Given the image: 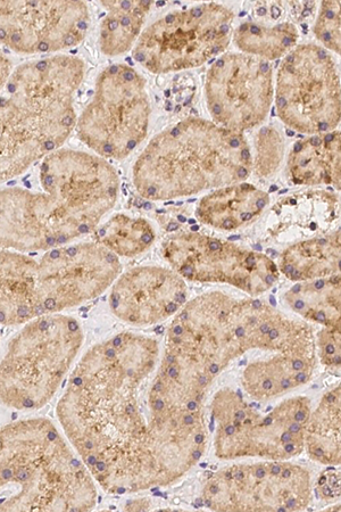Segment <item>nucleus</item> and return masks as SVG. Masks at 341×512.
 <instances>
[{"instance_id": "obj_30", "label": "nucleus", "mask_w": 341, "mask_h": 512, "mask_svg": "<svg viewBox=\"0 0 341 512\" xmlns=\"http://www.w3.org/2000/svg\"><path fill=\"white\" fill-rule=\"evenodd\" d=\"M316 358L332 373H339L341 366V326L322 327L315 334Z\"/></svg>"}, {"instance_id": "obj_33", "label": "nucleus", "mask_w": 341, "mask_h": 512, "mask_svg": "<svg viewBox=\"0 0 341 512\" xmlns=\"http://www.w3.org/2000/svg\"><path fill=\"white\" fill-rule=\"evenodd\" d=\"M152 501L148 498H140L137 500H132L126 503L123 510L126 511H146L153 510Z\"/></svg>"}, {"instance_id": "obj_5", "label": "nucleus", "mask_w": 341, "mask_h": 512, "mask_svg": "<svg viewBox=\"0 0 341 512\" xmlns=\"http://www.w3.org/2000/svg\"><path fill=\"white\" fill-rule=\"evenodd\" d=\"M252 175V148L244 134L213 121L187 118L163 130L133 165L137 193L163 202L243 183Z\"/></svg>"}, {"instance_id": "obj_31", "label": "nucleus", "mask_w": 341, "mask_h": 512, "mask_svg": "<svg viewBox=\"0 0 341 512\" xmlns=\"http://www.w3.org/2000/svg\"><path fill=\"white\" fill-rule=\"evenodd\" d=\"M313 495L320 501L337 503L340 500V470L337 472L334 467L324 470L313 484Z\"/></svg>"}, {"instance_id": "obj_21", "label": "nucleus", "mask_w": 341, "mask_h": 512, "mask_svg": "<svg viewBox=\"0 0 341 512\" xmlns=\"http://www.w3.org/2000/svg\"><path fill=\"white\" fill-rule=\"evenodd\" d=\"M287 177L296 186H332L340 191V131L324 132L298 140L288 155Z\"/></svg>"}, {"instance_id": "obj_10", "label": "nucleus", "mask_w": 341, "mask_h": 512, "mask_svg": "<svg viewBox=\"0 0 341 512\" xmlns=\"http://www.w3.org/2000/svg\"><path fill=\"white\" fill-rule=\"evenodd\" d=\"M274 102L280 120L301 134L337 130L341 97L334 57L320 45H297L279 66Z\"/></svg>"}, {"instance_id": "obj_8", "label": "nucleus", "mask_w": 341, "mask_h": 512, "mask_svg": "<svg viewBox=\"0 0 341 512\" xmlns=\"http://www.w3.org/2000/svg\"><path fill=\"white\" fill-rule=\"evenodd\" d=\"M146 80L126 64L98 74L93 98L78 117V138L104 160H123L147 138L151 101Z\"/></svg>"}, {"instance_id": "obj_12", "label": "nucleus", "mask_w": 341, "mask_h": 512, "mask_svg": "<svg viewBox=\"0 0 341 512\" xmlns=\"http://www.w3.org/2000/svg\"><path fill=\"white\" fill-rule=\"evenodd\" d=\"M162 255L186 282L229 285L251 297L271 291L281 276L269 256L191 231L166 238Z\"/></svg>"}, {"instance_id": "obj_19", "label": "nucleus", "mask_w": 341, "mask_h": 512, "mask_svg": "<svg viewBox=\"0 0 341 512\" xmlns=\"http://www.w3.org/2000/svg\"><path fill=\"white\" fill-rule=\"evenodd\" d=\"M40 316L38 259L0 249V325L23 326Z\"/></svg>"}, {"instance_id": "obj_22", "label": "nucleus", "mask_w": 341, "mask_h": 512, "mask_svg": "<svg viewBox=\"0 0 341 512\" xmlns=\"http://www.w3.org/2000/svg\"><path fill=\"white\" fill-rule=\"evenodd\" d=\"M340 229L302 239L282 251L277 264L280 275L290 282L340 275Z\"/></svg>"}, {"instance_id": "obj_25", "label": "nucleus", "mask_w": 341, "mask_h": 512, "mask_svg": "<svg viewBox=\"0 0 341 512\" xmlns=\"http://www.w3.org/2000/svg\"><path fill=\"white\" fill-rule=\"evenodd\" d=\"M106 14L99 30L101 52L110 57L126 54L135 47L151 13L152 2H101Z\"/></svg>"}, {"instance_id": "obj_13", "label": "nucleus", "mask_w": 341, "mask_h": 512, "mask_svg": "<svg viewBox=\"0 0 341 512\" xmlns=\"http://www.w3.org/2000/svg\"><path fill=\"white\" fill-rule=\"evenodd\" d=\"M120 258L94 241L55 247L38 259V295L43 316L97 299L121 275Z\"/></svg>"}, {"instance_id": "obj_24", "label": "nucleus", "mask_w": 341, "mask_h": 512, "mask_svg": "<svg viewBox=\"0 0 341 512\" xmlns=\"http://www.w3.org/2000/svg\"><path fill=\"white\" fill-rule=\"evenodd\" d=\"M289 309L299 318L322 327L341 326L340 275L295 283L284 294Z\"/></svg>"}, {"instance_id": "obj_16", "label": "nucleus", "mask_w": 341, "mask_h": 512, "mask_svg": "<svg viewBox=\"0 0 341 512\" xmlns=\"http://www.w3.org/2000/svg\"><path fill=\"white\" fill-rule=\"evenodd\" d=\"M76 130L41 114L12 93L0 95V184L60 150Z\"/></svg>"}, {"instance_id": "obj_17", "label": "nucleus", "mask_w": 341, "mask_h": 512, "mask_svg": "<svg viewBox=\"0 0 341 512\" xmlns=\"http://www.w3.org/2000/svg\"><path fill=\"white\" fill-rule=\"evenodd\" d=\"M186 280L171 268L141 266L111 287L110 309L124 324L147 327L173 318L188 302Z\"/></svg>"}, {"instance_id": "obj_15", "label": "nucleus", "mask_w": 341, "mask_h": 512, "mask_svg": "<svg viewBox=\"0 0 341 512\" xmlns=\"http://www.w3.org/2000/svg\"><path fill=\"white\" fill-rule=\"evenodd\" d=\"M85 2H0V46L23 55L61 54L90 29Z\"/></svg>"}, {"instance_id": "obj_32", "label": "nucleus", "mask_w": 341, "mask_h": 512, "mask_svg": "<svg viewBox=\"0 0 341 512\" xmlns=\"http://www.w3.org/2000/svg\"><path fill=\"white\" fill-rule=\"evenodd\" d=\"M14 71L12 61L8 57L2 48H0V94L5 90L8 81H10L12 73Z\"/></svg>"}, {"instance_id": "obj_28", "label": "nucleus", "mask_w": 341, "mask_h": 512, "mask_svg": "<svg viewBox=\"0 0 341 512\" xmlns=\"http://www.w3.org/2000/svg\"><path fill=\"white\" fill-rule=\"evenodd\" d=\"M252 152V175L268 179L276 175L285 156V140L273 127H264L257 131Z\"/></svg>"}, {"instance_id": "obj_18", "label": "nucleus", "mask_w": 341, "mask_h": 512, "mask_svg": "<svg viewBox=\"0 0 341 512\" xmlns=\"http://www.w3.org/2000/svg\"><path fill=\"white\" fill-rule=\"evenodd\" d=\"M316 361L315 340L271 352L268 357L248 363L241 375V386L255 401L274 400L310 383Z\"/></svg>"}, {"instance_id": "obj_4", "label": "nucleus", "mask_w": 341, "mask_h": 512, "mask_svg": "<svg viewBox=\"0 0 341 512\" xmlns=\"http://www.w3.org/2000/svg\"><path fill=\"white\" fill-rule=\"evenodd\" d=\"M97 484L53 421L0 427V511H90Z\"/></svg>"}, {"instance_id": "obj_6", "label": "nucleus", "mask_w": 341, "mask_h": 512, "mask_svg": "<svg viewBox=\"0 0 341 512\" xmlns=\"http://www.w3.org/2000/svg\"><path fill=\"white\" fill-rule=\"evenodd\" d=\"M83 342L79 320L64 313L24 324L0 361V402L19 411L47 406L71 373Z\"/></svg>"}, {"instance_id": "obj_7", "label": "nucleus", "mask_w": 341, "mask_h": 512, "mask_svg": "<svg viewBox=\"0 0 341 512\" xmlns=\"http://www.w3.org/2000/svg\"><path fill=\"white\" fill-rule=\"evenodd\" d=\"M311 411V400L297 395L261 412L240 392L222 388L211 402L215 457L232 461L291 460L301 456Z\"/></svg>"}, {"instance_id": "obj_27", "label": "nucleus", "mask_w": 341, "mask_h": 512, "mask_svg": "<svg viewBox=\"0 0 341 512\" xmlns=\"http://www.w3.org/2000/svg\"><path fill=\"white\" fill-rule=\"evenodd\" d=\"M93 241L118 258H136L151 249L156 231L148 220L118 213L97 227Z\"/></svg>"}, {"instance_id": "obj_1", "label": "nucleus", "mask_w": 341, "mask_h": 512, "mask_svg": "<svg viewBox=\"0 0 341 512\" xmlns=\"http://www.w3.org/2000/svg\"><path fill=\"white\" fill-rule=\"evenodd\" d=\"M156 338L115 334L72 370L56 414L66 440L108 494L178 483L204 457V409L176 406L153 385Z\"/></svg>"}, {"instance_id": "obj_20", "label": "nucleus", "mask_w": 341, "mask_h": 512, "mask_svg": "<svg viewBox=\"0 0 341 512\" xmlns=\"http://www.w3.org/2000/svg\"><path fill=\"white\" fill-rule=\"evenodd\" d=\"M270 195L252 184L238 183L214 189L196 206V218L220 231H236L254 224L270 205Z\"/></svg>"}, {"instance_id": "obj_23", "label": "nucleus", "mask_w": 341, "mask_h": 512, "mask_svg": "<svg viewBox=\"0 0 341 512\" xmlns=\"http://www.w3.org/2000/svg\"><path fill=\"white\" fill-rule=\"evenodd\" d=\"M304 451L316 464L328 467L341 462L340 385L324 393L307 421Z\"/></svg>"}, {"instance_id": "obj_9", "label": "nucleus", "mask_w": 341, "mask_h": 512, "mask_svg": "<svg viewBox=\"0 0 341 512\" xmlns=\"http://www.w3.org/2000/svg\"><path fill=\"white\" fill-rule=\"evenodd\" d=\"M234 21L231 8L218 3L166 13L141 33L133 59L154 74L199 68L227 51Z\"/></svg>"}, {"instance_id": "obj_2", "label": "nucleus", "mask_w": 341, "mask_h": 512, "mask_svg": "<svg viewBox=\"0 0 341 512\" xmlns=\"http://www.w3.org/2000/svg\"><path fill=\"white\" fill-rule=\"evenodd\" d=\"M313 340L309 322L257 297L205 293L173 317L153 383L169 402L203 409L215 379L249 351L277 352Z\"/></svg>"}, {"instance_id": "obj_29", "label": "nucleus", "mask_w": 341, "mask_h": 512, "mask_svg": "<svg viewBox=\"0 0 341 512\" xmlns=\"http://www.w3.org/2000/svg\"><path fill=\"white\" fill-rule=\"evenodd\" d=\"M314 35L327 51L340 55L341 18L340 2H322L314 24Z\"/></svg>"}, {"instance_id": "obj_14", "label": "nucleus", "mask_w": 341, "mask_h": 512, "mask_svg": "<svg viewBox=\"0 0 341 512\" xmlns=\"http://www.w3.org/2000/svg\"><path fill=\"white\" fill-rule=\"evenodd\" d=\"M205 97L216 125L238 134L260 127L274 98L272 65L243 53L222 54L207 71Z\"/></svg>"}, {"instance_id": "obj_26", "label": "nucleus", "mask_w": 341, "mask_h": 512, "mask_svg": "<svg viewBox=\"0 0 341 512\" xmlns=\"http://www.w3.org/2000/svg\"><path fill=\"white\" fill-rule=\"evenodd\" d=\"M298 39V29L291 22H245L240 24L232 35V40L240 53L259 57L270 63L293 51Z\"/></svg>"}, {"instance_id": "obj_11", "label": "nucleus", "mask_w": 341, "mask_h": 512, "mask_svg": "<svg viewBox=\"0 0 341 512\" xmlns=\"http://www.w3.org/2000/svg\"><path fill=\"white\" fill-rule=\"evenodd\" d=\"M309 469L290 460L235 464L211 474L201 500L221 512L303 511L313 501Z\"/></svg>"}, {"instance_id": "obj_3", "label": "nucleus", "mask_w": 341, "mask_h": 512, "mask_svg": "<svg viewBox=\"0 0 341 512\" xmlns=\"http://www.w3.org/2000/svg\"><path fill=\"white\" fill-rule=\"evenodd\" d=\"M41 191L0 188V249L46 252L91 235L113 210L120 177L87 152L60 148L41 161Z\"/></svg>"}]
</instances>
